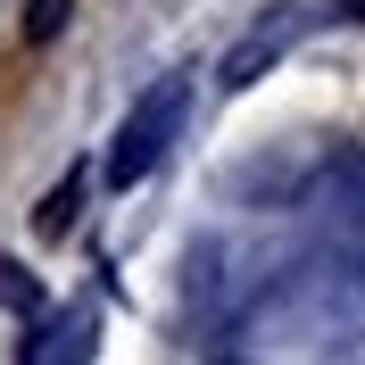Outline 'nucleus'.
I'll list each match as a JSON object with an SVG mask.
<instances>
[{"mask_svg":"<svg viewBox=\"0 0 365 365\" xmlns=\"http://www.w3.org/2000/svg\"><path fill=\"white\" fill-rule=\"evenodd\" d=\"M182 108H191V83H158V91H141V100H133V116L116 125V150H108V182H116V191H133V182L175 150Z\"/></svg>","mask_w":365,"mask_h":365,"instance_id":"f257e3e1","label":"nucleus"},{"mask_svg":"<svg viewBox=\"0 0 365 365\" xmlns=\"http://www.w3.org/2000/svg\"><path fill=\"white\" fill-rule=\"evenodd\" d=\"M299 25H307V17H266V25H257V34H250L241 50H225V67H216V83H225V91H250L257 75H266L274 58H282V50L299 42Z\"/></svg>","mask_w":365,"mask_h":365,"instance_id":"f03ea898","label":"nucleus"},{"mask_svg":"<svg viewBox=\"0 0 365 365\" xmlns=\"http://www.w3.org/2000/svg\"><path fill=\"white\" fill-rule=\"evenodd\" d=\"M75 207H83V175H67V182H58V191L42 200V216H34V232H42V241H58V232L75 225Z\"/></svg>","mask_w":365,"mask_h":365,"instance_id":"7ed1b4c3","label":"nucleus"},{"mask_svg":"<svg viewBox=\"0 0 365 365\" xmlns=\"http://www.w3.org/2000/svg\"><path fill=\"white\" fill-rule=\"evenodd\" d=\"M75 17V0H25V42H58Z\"/></svg>","mask_w":365,"mask_h":365,"instance_id":"20e7f679","label":"nucleus"},{"mask_svg":"<svg viewBox=\"0 0 365 365\" xmlns=\"http://www.w3.org/2000/svg\"><path fill=\"white\" fill-rule=\"evenodd\" d=\"M0 307H17V316H42V282L25 266H0Z\"/></svg>","mask_w":365,"mask_h":365,"instance_id":"39448f33","label":"nucleus"},{"mask_svg":"<svg viewBox=\"0 0 365 365\" xmlns=\"http://www.w3.org/2000/svg\"><path fill=\"white\" fill-rule=\"evenodd\" d=\"M341 17H365V0H341Z\"/></svg>","mask_w":365,"mask_h":365,"instance_id":"423d86ee","label":"nucleus"}]
</instances>
